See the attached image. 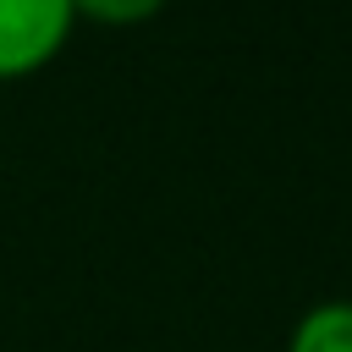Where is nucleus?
<instances>
[{"label":"nucleus","mask_w":352,"mask_h":352,"mask_svg":"<svg viewBox=\"0 0 352 352\" xmlns=\"http://www.w3.org/2000/svg\"><path fill=\"white\" fill-rule=\"evenodd\" d=\"M77 28L72 0H0V82L44 72Z\"/></svg>","instance_id":"1"},{"label":"nucleus","mask_w":352,"mask_h":352,"mask_svg":"<svg viewBox=\"0 0 352 352\" xmlns=\"http://www.w3.org/2000/svg\"><path fill=\"white\" fill-rule=\"evenodd\" d=\"M286 352H352V297H324L302 308L286 336Z\"/></svg>","instance_id":"2"},{"label":"nucleus","mask_w":352,"mask_h":352,"mask_svg":"<svg viewBox=\"0 0 352 352\" xmlns=\"http://www.w3.org/2000/svg\"><path fill=\"white\" fill-rule=\"evenodd\" d=\"M77 22H99V28H138L148 16H160L170 0H72Z\"/></svg>","instance_id":"3"}]
</instances>
